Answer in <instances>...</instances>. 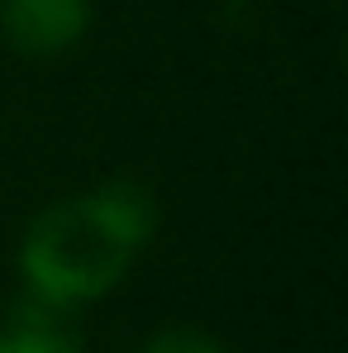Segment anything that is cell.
Returning a JSON list of instances; mask_svg holds the SVG:
<instances>
[{
	"mask_svg": "<svg viewBox=\"0 0 348 353\" xmlns=\"http://www.w3.org/2000/svg\"><path fill=\"white\" fill-rule=\"evenodd\" d=\"M91 0H0V34L24 58H62L91 29Z\"/></svg>",
	"mask_w": 348,
	"mask_h": 353,
	"instance_id": "obj_2",
	"label": "cell"
},
{
	"mask_svg": "<svg viewBox=\"0 0 348 353\" xmlns=\"http://www.w3.org/2000/svg\"><path fill=\"white\" fill-rule=\"evenodd\" d=\"M0 330L19 353H81V330L72 320V305L48 296L29 292V301H19Z\"/></svg>",
	"mask_w": 348,
	"mask_h": 353,
	"instance_id": "obj_3",
	"label": "cell"
},
{
	"mask_svg": "<svg viewBox=\"0 0 348 353\" xmlns=\"http://www.w3.org/2000/svg\"><path fill=\"white\" fill-rule=\"evenodd\" d=\"M143 353H225L220 339H210L205 330H196V325H172V330H158Z\"/></svg>",
	"mask_w": 348,
	"mask_h": 353,
	"instance_id": "obj_4",
	"label": "cell"
},
{
	"mask_svg": "<svg viewBox=\"0 0 348 353\" xmlns=\"http://www.w3.org/2000/svg\"><path fill=\"white\" fill-rule=\"evenodd\" d=\"M0 353H19L14 344H10V339H5V330H0Z\"/></svg>",
	"mask_w": 348,
	"mask_h": 353,
	"instance_id": "obj_5",
	"label": "cell"
},
{
	"mask_svg": "<svg viewBox=\"0 0 348 353\" xmlns=\"http://www.w3.org/2000/svg\"><path fill=\"white\" fill-rule=\"evenodd\" d=\"M158 230V205L143 181H105L96 191L39 210L19 243V268L34 296L62 305L96 301L124 282L134 258Z\"/></svg>",
	"mask_w": 348,
	"mask_h": 353,
	"instance_id": "obj_1",
	"label": "cell"
}]
</instances>
